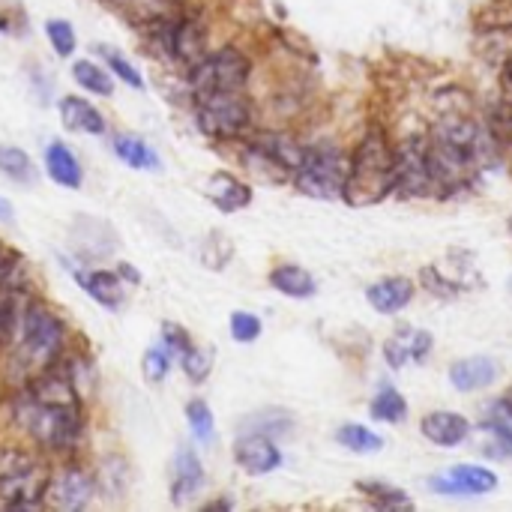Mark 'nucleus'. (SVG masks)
Wrapping results in <instances>:
<instances>
[{"label": "nucleus", "instance_id": "1", "mask_svg": "<svg viewBox=\"0 0 512 512\" xmlns=\"http://www.w3.org/2000/svg\"><path fill=\"white\" fill-rule=\"evenodd\" d=\"M429 156L435 195H450L495 162V132L459 114L444 117L429 135Z\"/></svg>", "mask_w": 512, "mask_h": 512}, {"label": "nucleus", "instance_id": "2", "mask_svg": "<svg viewBox=\"0 0 512 512\" xmlns=\"http://www.w3.org/2000/svg\"><path fill=\"white\" fill-rule=\"evenodd\" d=\"M12 348V369L24 378H36L39 372L51 369L63 348H66V327L63 321L42 303H21L18 327L9 342Z\"/></svg>", "mask_w": 512, "mask_h": 512}, {"label": "nucleus", "instance_id": "3", "mask_svg": "<svg viewBox=\"0 0 512 512\" xmlns=\"http://www.w3.org/2000/svg\"><path fill=\"white\" fill-rule=\"evenodd\" d=\"M393 186H396V150L381 129H372L348 159L342 198L354 207H369L387 198Z\"/></svg>", "mask_w": 512, "mask_h": 512}, {"label": "nucleus", "instance_id": "4", "mask_svg": "<svg viewBox=\"0 0 512 512\" xmlns=\"http://www.w3.org/2000/svg\"><path fill=\"white\" fill-rule=\"evenodd\" d=\"M12 417L42 450L48 453H72L84 435L81 408H63L33 399L27 390H18L12 402Z\"/></svg>", "mask_w": 512, "mask_h": 512}, {"label": "nucleus", "instance_id": "5", "mask_svg": "<svg viewBox=\"0 0 512 512\" xmlns=\"http://www.w3.org/2000/svg\"><path fill=\"white\" fill-rule=\"evenodd\" d=\"M249 72H252L249 57L240 48L225 45L219 51H207L198 63H192L186 84L195 99L210 93H237L246 87Z\"/></svg>", "mask_w": 512, "mask_h": 512}, {"label": "nucleus", "instance_id": "6", "mask_svg": "<svg viewBox=\"0 0 512 512\" xmlns=\"http://www.w3.org/2000/svg\"><path fill=\"white\" fill-rule=\"evenodd\" d=\"M345 177H348V159L336 147H327V144L306 147L294 171L297 189L309 198H324V201L342 198Z\"/></svg>", "mask_w": 512, "mask_h": 512}, {"label": "nucleus", "instance_id": "7", "mask_svg": "<svg viewBox=\"0 0 512 512\" xmlns=\"http://www.w3.org/2000/svg\"><path fill=\"white\" fill-rule=\"evenodd\" d=\"M195 120L207 138L228 141V138H240L249 129L252 108H249V99L243 96V90L210 93V96L195 99Z\"/></svg>", "mask_w": 512, "mask_h": 512}, {"label": "nucleus", "instance_id": "8", "mask_svg": "<svg viewBox=\"0 0 512 512\" xmlns=\"http://www.w3.org/2000/svg\"><path fill=\"white\" fill-rule=\"evenodd\" d=\"M393 192H399L405 198L435 195L429 135H411L396 147V186H393Z\"/></svg>", "mask_w": 512, "mask_h": 512}, {"label": "nucleus", "instance_id": "9", "mask_svg": "<svg viewBox=\"0 0 512 512\" xmlns=\"http://www.w3.org/2000/svg\"><path fill=\"white\" fill-rule=\"evenodd\" d=\"M153 36L162 42V48L177 60V63H198L207 54V30L198 18L177 15V18H159L153 24Z\"/></svg>", "mask_w": 512, "mask_h": 512}, {"label": "nucleus", "instance_id": "10", "mask_svg": "<svg viewBox=\"0 0 512 512\" xmlns=\"http://www.w3.org/2000/svg\"><path fill=\"white\" fill-rule=\"evenodd\" d=\"M93 495H96V477L87 468L69 462V465H63L60 471L51 474L45 504H51L54 510L78 512L93 501Z\"/></svg>", "mask_w": 512, "mask_h": 512}, {"label": "nucleus", "instance_id": "11", "mask_svg": "<svg viewBox=\"0 0 512 512\" xmlns=\"http://www.w3.org/2000/svg\"><path fill=\"white\" fill-rule=\"evenodd\" d=\"M48 480H51V471L36 462L33 468L0 483V504L9 510H36L45 504Z\"/></svg>", "mask_w": 512, "mask_h": 512}, {"label": "nucleus", "instance_id": "12", "mask_svg": "<svg viewBox=\"0 0 512 512\" xmlns=\"http://www.w3.org/2000/svg\"><path fill=\"white\" fill-rule=\"evenodd\" d=\"M234 462L249 477H264V474H273L282 465V453H279V447L273 444V438L267 432H249V435L237 438Z\"/></svg>", "mask_w": 512, "mask_h": 512}, {"label": "nucleus", "instance_id": "13", "mask_svg": "<svg viewBox=\"0 0 512 512\" xmlns=\"http://www.w3.org/2000/svg\"><path fill=\"white\" fill-rule=\"evenodd\" d=\"M204 489V465L192 447H177L171 465V504L183 507Z\"/></svg>", "mask_w": 512, "mask_h": 512}, {"label": "nucleus", "instance_id": "14", "mask_svg": "<svg viewBox=\"0 0 512 512\" xmlns=\"http://www.w3.org/2000/svg\"><path fill=\"white\" fill-rule=\"evenodd\" d=\"M420 429H423L426 441H432L435 447H447V450L462 447L468 441V435H471L468 417H462L456 411H432V414L423 417Z\"/></svg>", "mask_w": 512, "mask_h": 512}, {"label": "nucleus", "instance_id": "15", "mask_svg": "<svg viewBox=\"0 0 512 512\" xmlns=\"http://www.w3.org/2000/svg\"><path fill=\"white\" fill-rule=\"evenodd\" d=\"M414 294H417V288L408 276H387L366 291V300L381 315H399L402 309L411 306Z\"/></svg>", "mask_w": 512, "mask_h": 512}, {"label": "nucleus", "instance_id": "16", "mask_svg": "<svg viewBox=\"0 0 512 512\" xmlns=\"http://www.w3.org/2000/svg\"><path fill=\"white\" fill-rule=\"evenodd\" d=\"M78 285L87 291V297L111 312H117L123 303H126V288H123V279L111 270H78L75 273Z\"/></svg>", "mask_w": 512, "mask_h": 512}, {"label": "nucleus", "instance_id": "17", "mask_svg": "<svg viewBox=\"0 0 512 512\" xmlns=\"http://www.w3.org/2000/svg\"><path fill=\"white\" fill-rule=\"evenodd\" d=\"M57 111H60V123L69 132H78V135H105L108 132L102 111L81 96H63Z\"/></svg>", "mask_w": 512, "mask_h": 512}, {"label": "nucleus", "instance_id": "18", "mask_svg": "<svg viewBox=\"0 0 512 512\" xmlns=\"http://www.w3.org/2000/svg\"><path fill=\"white\" fill-rule=\"evenodd\" d=\"M42 159H45L48 177H51L57 186H63V189H81V183H84V168H81L78 156H75L63 141H48Z\"/></svg>", "mask_w": 512, "mask_h": 512}, {"label": "nucleus", "instance_id": "19", "mask_svg": "<svg viewBox=\"0 0 512 512\" xmlns=\"http://www.w3.org/2000/svg\"><path fill=\"white\" fill-rule=\"evenodd\" d=\"M495 378H498V366L489 357H468L450 366V381L462 393L486 390L495 384Z\"/></svg>", "mask_w": 512, "mask_h": 512}, {"label": "nucleus", "instance_id": "20", "mask_svg": "<svg viewBox=\"0 0 512 512\" xmlns=\"http://www.w3.org/2000/svg\"><path fill=\"white\" fill-rule=\"evenodd\" d=\"M210 201L222 210V213H237V210H246L252 204V186L219 171L210 177Z\"/></svg>", "mask_w": 512, "mask_h": 512}, {"label": "nucleus", "instance_id": "21", "mask_svg": "<svg viewBox=\"0 0 512 512\" xmlns=\"http://www.w3.org/2000/svg\"><path fill=\"white\" fill-rule=\"evenodd\" d=\"M114 156L135 171H159L162 168L159 153L135 135H114Z\"/></svg>", "mask_w": 512, "mask_h": 512}, {"label": "nucleus", "instance_id": "22", "mask_svg": "<svg viewBox=\"0 0 512 512\" xmlns=\"http://www.w3.org/2000/svg\"><path fill=\"white\" fill-rule=\"evenodd\" d=\"M270 285L285 294V297H294V300H309L315 294V279L309 270L297 267V264H282L270 273Z\"/></svg>", "mask_w": 512, "mask_h": 512}, {"label": "nucleus", "instance_id": "23", "mask_svg": "<svg viewBox=\"0 0 512 512\" xmlns=\"http://www.w3.org/2000/svg\"><path fill=\"white\" fill-rule=\"evenodd\" d=\"M0 174H6L18 186H33L39 180V171H36L30 153H24L15 144H0Z\"/></svg>", "mask_w": 512, "mask_h": 512}, {"label": "nucleus", "instance_id": "24", "mask_svg": "<svg viewBox=\"0 0 512 512\" xmlns=\"http://www.w3.org/2000/svg\"><path fill=\"white\" fill-rule=\"evenodd\" d=\"M447 480H453L459 486L462 498L465 495H489V492L498 489V477L489 468H480V465H456L447 474Z\"/></svg>", "mask_w": 512, "mask_h": 512}, {"label": "nucleus", "instance_id": "25", "mask_svg": "<svg viewBox=\"0 0 512 512\" xmlns=\"http://www.w3.org/2000/svg\"><path fill=\"white\" fill-rule=\"evenodd\" d=\"M72 78L81 90L93 93V96H111L114 93V75L102 66H96L93 60H75L72 63Z\"/></svg>", "mask_w": 512, "mask_h": 512}, {"label": "nucleus", "instance_id": "26", "mask_svg": "<svg viewBox=\"0 0 512 512\" xmlns=\"http://www.w3.org/2000/svg\"><path fill=\"white\" fill-rule=\"evenodd\" d=\"M369 411H372V420H381V423H402V420L408 417V402H405V396H402L396 387L384 384V387L375 393Z\"/></svg>", "mask_w": 512, "mask_h": 512}, {"label": "nucleus", "instance_id": "27", "mask_svg": "<svg viewBox=\"0 0 512 512\" xmlns=\"http://www.w3.org/2000/svg\"><path fill=\"white\" fill-rule=\"evenodd\" d=\"M336 441H339L345 450L360 453V456H372V453H378V450L384 447V438H381V435H375L372 429L357 426V423L342 426V429L336 432Z\"/></svg>", "mask_w": 512, "mask_h": 512}, {"label": "nucleus", "instance_id": "28", "mask_svg": "<svg viewBox=\"0 0 512 512\" xmlns=\"http://www.w3.org/2000/svg\"><path fill=\"white\" fill-rule=\"evenodd\" d=\"M357 489H360V495H366L375 507H381V510H396V507H402V510H411L414 504H411V498L402 492V489H396V486H387V483H357Z\"/></svg>", "mask_w": 512, "mask_h": 512}, {"label": "nucleus", "instance_id": "29", "mask_svg": "<svg viewBox=\"0 0 512 512\" xmlns=\"http://www.w3.org/2000/svg\"><path fill=\"white\" fill-rule=\"evenodd\" d=\"M93 477H96V489H102L105 495H123L126 480H129L126 462H123L120 456H108V459L99 465V471H96Z\"/></svg>", "mask_w": 512, "mask_h": 512}, {"label": "nucleus", "instance_id": "30", "mask_svg": "<svg viewBox=\"0 0 512 512\" xmlns=\"http://www.w3.org/2000/svg\"><path fill=\"white\" fill-rule=\"evenodd\" d=\"M102 57H105V66H108V72L114 75V78H120L123 84H129L132 90H144V78H141V72L117 51V48H111V45H99L96 48Z\"/></svg>", "mask_w": 512, "mask_h": 512}, {"label": "nucleus", "instance_id": "31", "mask_svg": "<svg viewBox=\"0 0 512 512\" xmlns=\"http://www.w3.org/2000/svg\"><path fill=\"white\" fill-rule=\"evenodd\" d=\"M186 423L195 435L198 444H210L213 441V432H216V423H213V411L204 399H192L186 405Z\"/></svg>", "mask_w": 512, "mask_h": 512}, {"label": "nucleus", "instance_id": "32", "mask_svg": "<svg viewBox=\"0 0 512 512\" xmlns=\"http://www.w3.org/2000/svg\"><path fill=\"white\" fill-rule=\"evenodd\" d=\"M45 36L54 48L57 57H72L75 48H78V36H75V27L66 21V18H51L45 21Z\"/></svg>", "mask_w": 512, "mask_h": 512}, {"label": "nucleus", "instance_id": "33", "mask_svg": "<svg viewBox=\"0 0 512 512\" xmlns=\"http://www.w3.org/2000/svg\"><path fill=\"white\" fill-rule=\"evenodd\" d=\"M18 312H21L18 291L0 294V348L12 342V336H15V327H18Z\"/></svg>", "mask_w": 512, "mask_h": 512}, {"label": "nucleus", "instance_id": "34", "mask_svg": "<svg viewBox=\"0 0 512 512\" xmlns=\"http://www.w3.org/2000/svg\"><path fill=\"white\" fill-rule=\"evenodd\" d=\"M228 330H231V339L234 342L252 345L261 336V318L252 315V312H234L231 321H228Z\"/></svg>", "mask_w": 512, "mask_h": 512}, {"label": "nucleus", "instance_id": "35", "mask_svg": "<svg viewBox=\"0 0 512 512\" xmlns=\"http://www.w3.org/2000/svg\"><path fill=\"white\" fill-rule=\"evenodd\" d=\"M180 366L186 372V378L192 384H204L210 378V369H213V357L201 348H189L183 357H180Z\"/></svg>", "mask_w": 512, "mask_h": 512}, {"label": "nucleus", "instance_id": "36", "mask_svg": "<svg viewBox=\"0 0 512 512\" xmlns=\"http://www.w3.org/2000/svg\"><path fill=\"white\" fill-rule=\"evenodd\" d=\"M384 357L390 369H405L411 363V330H399L396 336H390L384 345Z\"/></svg>", "mask_w": 512, "mask_h": 512}, {"label": "nucleus", "instance_id": "37", "mask_svg": "<svg viewBox=\"0 0 512 512\" xmlns=\"http://www.w3.org/2000/svg\"><path fill=\"white\" fill-rule=\"evenodd\" d=\"M33 465H36V459L30 453L15 450V447H0V483L21 474V471H27V468H33Z\"/></svg>", "mask_w": 512, "mask_h": 512}, {"label": "nucleus", "instance_id": "38", "mask_svg": "<svg viewBox=\"0 0 512 512\" xmlns=\"http://www.w3.org/2000/svg\"><path fill=\"white\" fill-rule=\"evenodd\" d=\"M141 366H144V378H147V381L162 384V381L168 378V372H171V354H168L165 348H150V351L144 354Z\"/></svg>", "mask_w": 512, "mask_h": 512}, {"label": "nucleus", "instance_id": "39", "mask_svg": "<svg viewBox=\"0 0 512 512\" xmlns=\"http://www.w3.org/2000/svg\"><path fill=\"white\" fill-rule=\"evenodd\" d=\"M162 342H165V351L171 354V360H174V357H183L189 348H195L192 336H189L183 327H177V324H165V327H162Z\"/></svg>", "mask_w": 512, "mask_h": 512}, {"label": "nucleus", "instance_id": "40", "mask_svg": "<svg viewBox=\"0 0 512 512\" xmlns=\"http://www.w3.org/2000/svg\"><path fill=\"white\" fill-rule=\"evenodd\" d=\"M432 345H435L432 333H426V330H411V363H426L429 354H432Z\"/></svg>", "mask_w": 512, "mask_h": 512}, {"label": "nucleus", "instance_id": "41", "mask_svg": "<svg viewBox=\"0 0 512 512\" xmlns=\"http://www.w3.org/2000/svg\"><path fill=\"white\" fill-rule=\"evenodd\" d=\"M492 132H495V138L512 141V99L504 102V105H498V111L492 117Z\"/></svg>", "mask_w": 512, "mask_h": 512}, {"label": "nucleus", "instance_id": "42", "mask_svg": "<svg viewBox=\"0 0 512 512\" xmlns=\"http://www.w3.org/2000/svg\"><path fill=\"white\" fill-rule=\"evenodd\" d=\"M489 429L495 432V438H498V444H501V450L512 456V429L504 423V420H495V423H489Z\"/></svg>", "mask_w": 512, "mask_h": 512}, {"label": "nucleus", "instance_id": "43", "mask_svg": "<svg viewBox=\"0 0 512 512\" xmlns=\"http://www.w3.org/2000/svg\"><path fill=\"white\" fill-rule=\"evenodd\" d=\"M117 273H120V279H123V282H132V285H138V282H141V276H138V270H135L132 264H120V267H117Z\"/></svg>", "mask_w": 512, "mask_h": 512}, {"label": "nucleus", "instance_id": "44", "mask_svg": "<svg viewBox=\"0 0 512 512\" xmlns=\"http://www.w3.org/2000/svg\"><path fill=\"white\" fill-rule=\"evenodd\" d=\"M15 219V210H12V204L0 195V222H12Z\"/></svg>", "mask_w": 512, "mask_h": 512}, {"label": "nucleus", "instance_id": "45", "mask_svg": "<svg viewBox=\"0 0 512 512\" xmlns=\"http://www.w3.org/2000/svg\"><path fill=\"white\" fill-rule=\"evenodd\" d=\"M501 411H504V417H501V420L512 423V390H507V396L501 399Z\"/></svg>", "mask_w": 512, "mask_h": 512}, {"label": "nucleus", "instance_id": "46", "mask_svg": "<svg viewBox=\"0 0 512 512\" xmlns=\"http://www.w3.org/2000/svg\"><path fill=\"white\" fill-rule=\"evenodd\" d=\"M501 78H504V87H507V93L512 96V57L507 60V66H504V75H501Z\"/></svg>", "mask_w": 512, "mask_h": 512}, {"label": "nucleus", "instance_id": "47", "mask_svg": "<svg viewBox=\"0 0 512 512\" xmlns=\"http://www.w3.org/2000/svg\"><path fill=\"white\" fill-rule=\"evenodd\" d=\"M117 3H132V0H117Z\"/></svg>", "mask_w": 512, "mask_h": 512}, {"label": "nucleus", "instance_id": "48", "mask_svg": "<svg viewBox=\"0 0 512 512\" xmlns=\"http://www.w3.org/2000/svg\"><path fill=\"white\" fill-rule=\"evenodd\" d=\"M510 294H512V279H510Z\"/></svg>", "mask_w": 512, "mask_h": 512}, {"label": "nucleus", "instance_id": "49", "mask_svg": "<svg viewBox=\"0 0 512 512\" xmlns=\"http://www.w3.org/2000/svg\"><path fill=\"white\" fill-rule=\"evenodd\" d=\"M510 231H512V216H510Z\"/></svg>", "mask_w": 512, "mask_h": 512}]
</instances>
